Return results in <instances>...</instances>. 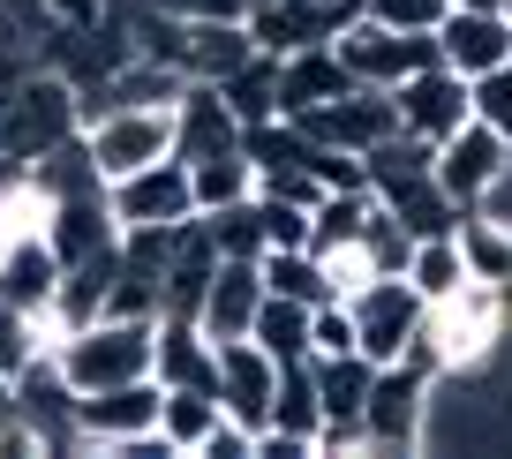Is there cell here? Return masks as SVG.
Masks as SVG:
<instances>
[{
  "instance_id": "32",
  "label": "cell",
  "mask_w": 512,
  "mask_h": 459,
  "mask_svg": "<svg viewBox=\"0 0 512 459\" xmlns=\"http://www.w3.org/2000/svg\"><path fill=\"white\" fill-rule=\"evenodd\" d=\"M377 23H392V31H415V38H430L437 23L452 16V0H362Z\"/></svg>"
},
{
  "instance_id": "26",
  "label": "cell",
  "mask_w": 512,
  "mask_h": 459,
  "mask_svg": "<svg viewBox=\"0 0 512 459\" xmlns=\"http://www.w3.org/2000/svg\"><path fill=\"white\" fill-rule=\"evenodd\" d=\"M460 249H467V271L475 279H497L512 286V219H490V211H460Z\"/></svg>"
},
{
  "instance_id": "39",
  "label": "cell",
  "mask_w": 512,
  "mask_h": 459,
  "mask_svg": "<svg viewBox=\"0 0 512 459\" xmlns=\"http://www.w3.org/2000/svg\"><path fill=\"white\" fill-rule=\"evenodd\" d=\"M0 422H16V377H0Z\"/></svg>"
},
{
  "instance_id": "17",
  "label": "cell",
  "mask_w": 512,
  "mask_h": 459,
  "mask_svg": "<svg viewBox=\"0 0 512 459\" xmlns=\"http://www.w3.org/2000/svg\"><path fill=\"white\" fill-rule=\"evenodd\" d=\"M219 151H241V113L226 106L219 83H189L174 98V159H219Z\"/></svg>"
},
{
  "instance_id": "5",
  "label": "cell",
  "mask_w": 512,
  "mask_h": 459,
  "mask_svg": "<svg viewBox=\"0 0 512 459\" xmlns=\"http://www.w3.org/2000/svg\"><path fill=\"white\" fill-rule=\"evenodd\" d=\"M83 143L106 181L136 174V166H159L174 159V106H106L83 121Z\"/></svg>"
},
{
  "instance_id": "36",
  "label": "cell",
  "mask_w": 512,
  "mask_h": 459,
  "mask_svg": "<svg viewBox=\"0 0 512 459\" xmlns=\"http://www.w3.org/2000/svg\"><path fill=\"white\" fill-rule=\"evenodd\" d=\"M196 459H256V429H249V422H234V414H219Z\"/></svg>"
},
{
  "instance_id": "28",
  "label": "cell",
  "mask_w": 512,
  "mask_h": 459,
  "mask_svg": "<svg viewBox=\"0 0 512 459\" xmlns=\"http://www.w3.org/2000/svg\"><path fill=\"white\" fill-rule=\"evenodd\" d=\"M219 414H226V407H219V392H196V384H174V392H166V414H159V429L174 437V452H181V459H196Z\"/></svg>"
},
{
  "instance_id": "14",
  "label": "cell",
  "mask_w": 512,
  "mask_h": 459,
  "mask_svg": "<svg viewBox=\"0 0 512 459\" xmlns=\"http://www.w3.org/2000/svg\"><path fill=\"white\" fill-rule=\"evenodd\" d=\"M430 38H437V61L460 68L467 83L490 76L497 61H512V16H505V8H452Z\"/></svg>"
},
{
  "instance_id": "34",
  "label": "cell",
  "mask_w": 512,
  "mask_h": 459,
  "mask_svg": "<svg viewBox=\"0 0 512 459\" xmlns=\"http://www.w3.org/2000/svg\"><path fill=\"white\" fill-rule=\"evenodd\" d=\"M317 354H362V339H354V309L347 301H317Z\"/></svg>"
},
{
  "instance_id": "37",
  "label": "cell",
  "mask_w": 512,
  "mask_h": 459,
  "mask_svg": "<svg viewBox=\"0 0 512 459\" xmlns=\"http://www.w3.org/2000/svg\"><path fill=\"white\" fill-rule=\"evenodd\" d=\"M0 459H46V437L16 414V422H0Z\"/></svg>"
},
{
  "instance_id": "25",
  "label": "cell",
  "mask_w": 512,
  "mask_h": 459,
  "mask_svg": "<svg viewBox=\"0 0 512 459\" xmlns=\"http://www.w3.org/2000/svg\"><path fill=\"white\" fill-rule=\"evenodd\" d=\"M226 91V106L241 113V128H256V121H279V53H264L256 46L249 61L234 68V76L219 83Z\"/></svg>"
},
{
  "instance_id": "8",
  "label": "cell",
  "mask_w": 512,
  "mask_h": 459,
  "mask_svg": "<svg viewBox=\"0 0 512 459\" xmlns=\"http://www.w3.org/2000/svg\"><path fill=\"white\" fill-rule=\"evenodd\" d=\"M332 46H339V61H347V76H354V83H369V91H400V83L415 76L422 61H437V38L392 31V23H377L369 8L332 38Z\"/></svg>"
},
{
  "instance_id": "9",
  "label": "cell",
  "mask_w": 512,
  "mask_h": 459,
  "mask_svg": "<svg viewBox=\"0 0 512 459\" xmlns=\"http://www.w3.org/2000/svg\"><path fill=\"white\" fill-rule=\"evenodd\" d=\"M294 121H302L324 151H354V159H369L384 136H400V98L354 83V91H339V98H324V106L294 113Z\"/></svg>"
},
{
  "instance_id": "31",
  "label": "cell",
  "mask_w": 512,
  "mask_h": 459,
  "mask_svg": "<svg viewBox=\"0 0 512 459\" xmlns=\"http://www.w3.org/2000/svg\"><path fill=\"white\" fill-rule=\"evenodd\" d=\"M467 91H475V121H490L497 136L512 143V61H497L490 76H475Z\"/></svg>"
},
{
  "instance_id": "27",
  "label": "cell",
  "mask_w": 512,
  "mask_h": 459,
  "mask_svg": "<svg viewBox=\"0 0 512 459\" xmlns=\"http://www.w3.org/2000/svg\"><path fill=\"white\" fill-rule=\"evenodd\" d=\"M196 211H226V204H249L256 196V159L249 151H219V159H196Z\"/></svg>"
},
{
  "instance_id": "18",
  "label": "cell",
  "mask_w": 512,
  "mask_h": 459,
  "mask_svg": "<svg viewBox=\"0 0 512 459\" xmlns=\"http://www.w3.org/2000/svg\"><path fill=\"white\" fill-rule=\"evenodd\" d=\"M53 286H61V249H53V234L0 241V301H16V309L46 317V309H53Z\"/></svg>"
},
{
  "instance_id": "23",
  "label": "cell",
  "mask_w": 512,
  "mask_h": 459,
  "mask_svg": "<svg viewBox=\"0 0 512 459\" xmlns=\"http://www.w3.org/2000/svg\"><path fill=\"white\" fill-rule=\"evenodd\" d=\"M249 339L272 354V362H309V354H317V309H309V301H287V294H264Z\"/></svg>"
},
{
  "instance_id": "33",
  "label": "cell",
  "mask_w": 512,
  "mask_h": 459,
  "mask_svg": "<svg viewBox=\"0 0 512 459\" xmlns=\"http://www.w3.org/2000/svg\"><path fill=\"white\" fill-rule=\"evenodd\" d=\"M256 211H264V241H272V249H302V241H309V204L256 196Z\"/></svg>"
},
{
  "instance_id": "3",
  "label": "cell",
  "mask_w": 512,
  "mask_h": 459,
  "mask_svg": "<svg viewBox=\"0 0 512 459\" xmlns=\"http://www.w3.org/2000/svg\"><path fill=\"white\" fill-rule=\"evenodd\" d=\"M151 354H159V317H98L83 332H68L53 362L68 369L76 392H106V384L151 377Z\"/></svg>"
},
{
  "instance_id": "30",
  "label": "cell",
  "mask_w": 512,
  "mask_h": 459,
  "mask_svg": "<svg viewBox=\"0 0 512 459\" xmlns=\"http://www.w3.org/2000/svg\"><path fill=\"white\" fill-rule=\"evenodd\" d=\"M204 219H211V234H219L226 256H249V264H256V256L272 249V241H264V211H256V196H249V204H226V211H204Z\"/></svg>"
},
{
  "instance_id": "1",
  "label": "cell",
  "mask_w": 512,
  "mask_h": 459,
  "mask_svg": "<svg viewBox=\"0 0 512 459\" xmlns=\"http://www.w3.org/2000/svg\"><path fill=\"white\" fill-rule=\"evenodd\" d=\"M512 324V294L497 279H467L452 294H437L422 309V339H415V362L437 369V377H467V369H490L497 339Z\"/></svg>"
},
{
  "instance_id": "19",
  "label": "cell",
  "mask_w": 512,
  "mask_h": 459,
  "mask_svg": "<svg viewBox=\"0 0 512 459\" xmlns=\"http://www.w3.org/2000/svg\"><path fill=\"white\" fill-rule=\"evenodd\" d=\"M264 294H272V286H264V271H256L249 256H226L219 279H211V294H204V309H196V324H204L211 339H249Z\"/></svg>"
},
{
  "instance_id": "7",
  "label": "cell",
  "mask_w": 512,
  "mask_h": 459,
  "mask_svg": "<svg viewBox=\"0 0 512 459\" xmlns=\"http://www.w3.org/2000/svg\"><path fill=\"white\" fill-rule=\"evenodd\" d=\"M166 414V384L159 377H136V384H106V392H83L76 399V429H83V452H106L121 459V444L151 437Z\"/></svg>"
},
{
  "instance_id": "40",
  "label": "cell",
  "mask_w": 512,
  "mask_h": 459,
  "mask_svg": "<svg viewBox=\"0 0 512 459\" xmlns=\"http://www.w3.org/2000/svg\"><path fill=\"white\" fill-rule=\"evenodd\" d=\"M505 16H512V0H505Z\"/></svg>"
},
{
  "instance_id": "21",
  "label": "cell",
  "mask_w": 512,
  "mask_h": 459,
  "mask_svg": "<svg viewBox=\"0 0 512 459\" xmlns=\"http://www.w3.org/2000/svg\"><path fill=\"white\" fill-rule=\"evenodd\" d=\"M339 91H354V76H347V61H339V46H302V53H279V113H309V106H324V98H339Z\"/></svg>"
},
{
  "instance_id": "15",
  "label": "cell",
  "mask_w": 512,
  "mask_h": 459,
  "mask_svg": "<svg viewBox=\"0 0 512 459\" xmlns=\"http://www.w3.org/2000/svg\"><path fill=\"white\" fill-rule=\"evenodd\" d=\"M219 264H226V249H219V234H211V219L204 211L181 219L174 249H166V317H196L204 294H211V279H219Z\"/></svg>"
},
{
  "instance_id": "35",
  "label": "cell",
  "mask_w": 512,
  "mask_h": 459,
  "mask_svg": "<svg viewBox=\"0 0 512 459\" xmlns=\"http://www.w3.org/2000/svg\"><path fill=\"white\" fill-rule=\"evenodd\" d=\"M144 8H166L181 23H249L256 0H144Z\"/></svg>"
},
{
  "instance_id": "10",
  "label": "cell",
  "mask_w": 512,
  "mask_h": 459,
  "mask_svg": "<svg viewBox=\"0 0 512 459\" xmlns=\"http://www.w3.org/2000/svg\"><path fill=\"white\" fill-rule=\"evenodd\" d=\"M106 196H113L121 234H128V226H181V219H196V174H189V159L136 166V174L106 181Z\"/></svg>"
},
{
  "instance_id": "22",
  "label": "cell",
  "mask_w": 512,
  "mask_h": 459,
  "mask_svg": "<svg viewBox=\"0 0 512 459\" xmlns=\"http://www.w3.org/2000/svg\"><path fill=\"white\" fill-rule=\"evenodd\" d=\"M256 53L249 23H181V76L189 83H226Z\"/></svg>"
},
{
  "instance_id": "24",
  "label": "cell",
  "mask_w": 512,
  "mask_h": 459,
  "mask_svg": "<svg viewBox=\"0 0 512 459\" xmlns=\"http://www.w3.org/2000/svg\"><path fill=\"white\" fill-rule=\"evenodd\" d=\"M256 271H264V286H272V294H287V301H309V309H317V301H332V271H324V256L309 249H264L256 256Z\"/></svg>"
},
{
  "instance_id": "12",
  "label": "cell",
  "mask_w": 512,
  "mask_h": 459,
  "mask_svg": "<svg viewBox=\"0 0 512 459\" xmlns=\"http://www.w3.org/2000/svg\"><path fill=\"white\" fill-rule=\"evenodd\" d=\"M76 384H68V369L53 362V354H38L31 369L16 377V414L46 437V459L53 452H83V429H76Z\"/></svg>"
},
{
  "instance_id": "6",
  "label": "cell",
  "mask_w": 512,
  "mask_h": 459,
  "mask_svg": "<svg viewBox=\"0 0 512 459\" xmlns=\"http://www.w3.org/2000/svg\"><path fill=\"white\" fill-rule=\"evenodd\" d=\"M347 309H354V339H362V354L384 369V362H407V354H415L422 309H430V301H422V286L407 279V271H392V279H369Z\"/></svg>"
},
{
  "instance_id": "11",
  "label": "cell",
  "mask_w": 512,
  "mask_h": 459,
  "mask_svg": "<svg viewBox=\"0 0 512 459\" xmlns=\"http://www.w3.org/2000/svg\"><path fill=\"white\" fill-rule=\"evenodd\" d=\"M392 98H400V128L407 136H430V143H445L452 128L475 121V91H467V76L445 68V61H422Z\"/></svg>"
},
{
  "instance_id": "16",
  "label": "cell",
  "mask_w": 512,
  "mask_h": 459,
  "mask_svg": "<svg viewBox=\"0 0 512 459\" xmlns=\"http://www.w3.org/2000/svg\"><path fill=\"white\" fill-rule=\"evenodd\" d=\"M219 407L234 414V422H249V429H264L272 422V392H279V362L256 339H219Z\"/></svg>"
},
{
  "instance_id": "41",
  "label": "cell",
  "mask_w": 512,
  "mask_h": 459,
  "mask_svg": "<svg viewBox=\"0 0 512 459\" xmlns=\"http://www.w3.org/2000/svg\"><path fill=\"white\" fill-rule=\"evenodd\" d=\"M505 294H512V286H505Z\"/></svg>"
},
{
  "instance_id": "20",
  "label": "cell",
  "mask_w": 512,
  "mask_h": 459,
  "mask_svg": "<svg viewBox=\"0 0 512 459\" xmlns=\"http://www.w3.org/2000/svg\"><path fill=\"white\" fill-rule=\"evenodd\" d=\"M151 377H159L166 392H174V384L211 392V384H219V339H211L196 317H159V354H151Z\"/></svg>"
},
{
  "instance_id": "29",
  "label": "cell",
  "mask_w": 512,
  "mask_h": 459,
  "mask_svg": "<svg viewBox=\"0 0 512 459\" xmlns=\"http://www.w3.org/2000/svg\"><path fill=\"white\" fill-rule=\"evenodd\" d=\"M407 279L422 286V301H437V294H452V286H467L475 271H467L460 234H422V241H415V256H407Z\"/></svg>"
},
{
  "instance_id": "13",
  "label": "cell",
  "mask_w": 512,
  "mask_h": 459,
  "mask_svg": "<svg viewBox=\"0 0 512 459\" xmlns=\"http://www.w3.org/2000/svg\"><path fill=\"white\" fill-rule=\"evenodd\" d=\"M505 151H512V143L497 136L490 121L452 128V136L437 143V189H445L460 211H482V196H490V181H497V166H505Z\"/></svg>"
},
{
  "instance_id": "4",
  "label": "cell",
  "mask_w": 512,
  "mask_h": 459,
  "mask_svg": "<svg viewBox=\"0 0 512 459\" xmlns=\"http://www.w3.org/2000/svg\"><path fill=\"white\" fill-rule=\"evenodd\" d=\"M430 407H437V369H422L415 354L407 362H384L377 384H369V459H407L430 444Z\"/></svg>"
},
{
  "instance_id": "38",
  "label": "cell",
  "mask_w": 512,
  "mask_h": 459,
  "mask_svg": "<svg viewBox=\"0 0 512 459\" xmlns=\"http://www.w3.org/2000/svg\"><path fill=\"white\" fill-rule=\"evenodd\" d=\"M53 23H106V0H46Z\"/></svg>"
},
{
  "instance_id": "2",
  "label": "cell",
  "mask_w": 512,
  "mask_h": 459,
  "mask_svg": "<svg viewBox=\"0 0 512 459\" xmlns=\"http://www.w3.org/2000/svg\"><path fill=\"white\" fill-rule=\"evenodd\" d=\"M76 136H83V91L61 68H31L0 91V159L8 166H38Z\"/></svg>"
}]
</instances>
